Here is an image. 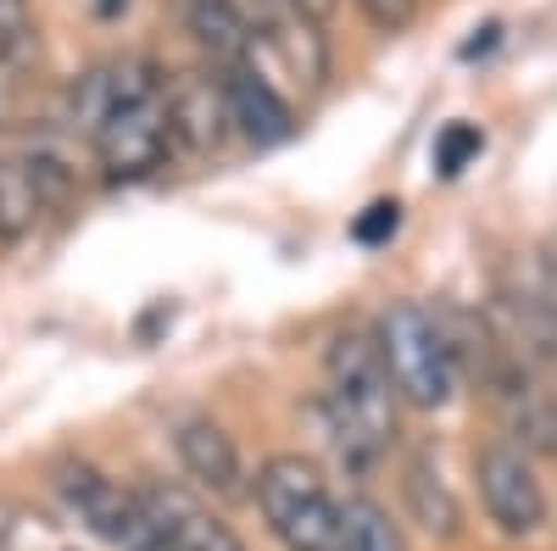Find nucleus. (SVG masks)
<instances>
[{"instance_id":"obj_13","label":"nucleus","mask_w":557,"mask_h":551,"mask_svg":"<svg viewBox=\"0 0 557 551\" xmlns=\"http://www.w3.org/2000/svg\"><path fill=\"white\" fill-rule=\"evenodd\" d=\"M407 508H412L418 524H424V535H435V540L462 535V508H457L451 485L441 479V468L430 463V456H412L407 463Z\"/></svg>"},{"instance_id":"obj_10","label":"nucleus","mask_w":557,"mask_h":551,"mask_svg":"<svg viewBox=\"0 0 557 551\" xmlns=\"http://www.w3.org/2000/svg\"><path fill=\"white\" fill-rule=\"evenodd\" d=\"M173 451H178L184 474H190L207 496H218V501L246 496L240 451H235V440H228V429H223V424L201 418V412H196V418H178V424H173Z\"/></svg>"},{"instance_id":"obj_14","label":"nucleus","mask_w":557,"mask_h":551,"mask_svg":"<svg viewBox=\"0 0 557 551\" xmlns=\"http://www.w3.org/2000/svg\"><path fill=\"white\" fill-rule=\"evenodd\" d=\"M341 551H407L401 524L368 496L341 501Z\"/></svg>"},{"instance_id":"obj_15","label":"nucleus","mask_w":557,"mask_h":551,"mask_svg":"<svg viewBox=\"0 0 557 551\" xmlns=\"http://www.w3.org/2000/svg\"><path fill=\"white\" fill-rule=\"evenodd\" d=\"M34 217H39V196H34V184H28L23 156L0 151V240L17 246L28 228H34Z\"/></svg>"},{"instance_id":"obj_6","label":"nucleus","mask_w":557,"mask_h":551,"mask_svg":"<svg viewBox=\"0 0 557 551\" xmlns=\"http://www.w3.org/2000/svg\"><path fill=\"white\" fill-rule=\"evenodd\" d=\"M480 501H485V518L507 540H530L546 524V490L535 479V463L519 446L480 451Z\"/></svg>"},{"instance_id":"obj_7","label":"nucleus","mask_w":557,"mask_h":551,"mask_svg":"<svg viewBox=\"0 0 557 551\" xmlns=\"http://www.w3.org/2000/svg\"><path fill=\"white\" fill-rule=\"evenodd\" d=\"M162 84H168V78H162V67H157L151 57H117V62L89 67V73H78L73 89H67V128L89 140V134H96L112 112L162 96Z\"/></svg>"},{"instance_id":"obj_16","label":"nucleus","mask_w":557,"mask_h":551,"mask_svg":"<svg viewBox=\"0 0 557 551\" xmlns=\"http://www.w3.org/2000/svg\"><path fill=\"white\" fill-rule=\"evenodd\" d=\"M34 51V12L28 0H0V67H23Z\"/></svg>"},{"instance_id":"obj_1","label":"nucleus","mask_w":557,"mask_h":551,"mask_svg":"<svg viewBox=\"0 0 557 551\" xmlns=\"http://www.w3.org/2000/svg\"><path fill=\"white\" fill-rule=\"evenodd\" d=\"M323 429L341 468L368 474L396 440V390L368 329L346 324L323 351Z\"/></svg>"},{"instance_id":"obj_11","label":"nucleus","mask_w":557,"mask_h":551,"mask_svg":"<svg viewBox=\"0 0 557 551\" xmlns=\"http://www.w3.org/2000/svg\"><path fill=\"white\" fill-rule=\"evenodd\" d=\"M223 96H228V123H235L257 151H268V146H278V140H290V134H296V117H290L285 96H278L273 78L257 62L223 73Z\"/></svg>"},{"instance_id":"obj_4","label":"nucleus","mask_w":557,"mask_h":551,"mask_svg":"<svg viewBox=\"0 0 557 551\" xmlns=\"http://www.w3.org/2000/svg\"><path fill=\"white\" fill-rule=\"evenodd\" d=\"M57 496L67 501V513H73L89 535H101L107 546H117V551H168L162 535L151 529V518L139 513L134 490L112 485L101 468L62 463V468H57Z\"/></svg>"},{"instance_id":"obj_17","label":"nucleus","mask_w":557,"mask_h":551,"mask_svg":"<svg viewBox=\"0 0 557 551\" xmlns=\"http://www.w3.org/2000/svg\"><path fill=\"white\" fill-rule=\"evenodd\" d=\"M480 128L474 123H451V128H441V140H435V167L446 173V178H457L462 167H469L474 156H480Z\"/></svg>"},{"instance_id":"obj_3","label":"nucleus","mask_w":557,"mask_h":551,"mask_svg":"<svg viewBox=\"0 0 557 551\" xmlns=\"http://www.w3.org/2000/svg\"><path fill=\"white\" fill-rule=\"evenodd\" d=\"M257 508L268 535L285 551H341V501L330 496L323 474L296 451H278L257 468Z\"/></svg>"},{"instance_id":"obj_12","label":"nucleus","mask_w":557,"mask_h":551,"mask_svg":"<svg viewBox=\"0 0 557 551\" xmlns=\"http://www.w3.org/2000/svg\"><path fill=\"white\" fill-rule=\"evenodd\" d=\"M184 23H190L196 45L212 57L218 73L251 67V57H257V28H251V17H246L240 0H184Z\"/></svg>"},{"instance_id":"obj_9","label":"nucleus","mask_w":557,"mask_h":551,"mask_svg":"<svg viewBox=\"0 0 557 551\" xmlns=\"http://www.w3.org/2000/svg\"><path fill=\"white\" fill-rule=\"evenodd\" d=\"M168 101V134L178 151L190 156H212L235 123H228V96H223V73H178L162 84Z\"/></svg>"},{"instance_id":"obj_5","label":"nucleus","mask_w":557,"mask_h":551,"mask_svg":"<svg viewBox=\"0 0 557 551\" xmlns=\"http://www.w3.org/2000/svg\"><path fill=\"white\" fill-rule=\"evenodd\" d=\"M89 146L101 156V173L112 184H128V178H146L168 162L173 151V134H168V101L151 96V101H134L123 112H112L96 134H89Z\"/></svg>"},{"instance_id":"obj_20","label":"nucleus","mask_w":557,"mask_h":551,"mask_svg":"<svg viewBox=\"0 0 557 551\" xmlns=\"http://www.w3.org/2000/svg\"><path fill=\"white\" fill-rule=\"evenodd\" d=\"M285 7H296V12H307L312 23H323V17L335 12V0H285Z\"/></svg>"},{"instance_id":"obj_18","label":"nucleus","mask_w":557,"mask_h":551,"mask_svg":"<svg viewBox=\"0 0 557 551\" xmlns=\"http://www.w3.org/2000/svg\"><path fill=\"white\" fill-rule=\"evenodd\" d=\"M396 223H401V206H396V201H374V206L351 223V240H357V246H385V240L396 235Z\"/></svg>"},{"instance_id":"obj_2","label":"nucleus","mask_w":557,"mask_h":551,"mask_svg":"<svg viewBox=\"0 0 557 551\" xmlns=\"http://www.w3.org/2000/svg\"><path fill=\"white\" fill-rule=\"evenodd\" d=\"M380 362L391 374V390L407 396L412 406H446L457 396V351H451V329L446 317L430 312L424 301H396L380 329H374Z\"/></svg>"},{"instance_id":"obj_21","label":"nucleus","mask_w":557,"mask_h":551,"mask_svg":"<svg viewBox=\"0 0 557 551\" xmlns=\"http://www.w3.org/2000/svg\"><path fill=\"white\" fill-rule=\"evenodd\" d=\"M96 7H101V12H117V7H123V0H96Z\"/></svg>"},{"instance_id":"obj_19","label":"nucleus","mask_w":557,"mask_h":551,"mask_svg":"<svg viewBox=\"0 0 557 551\" xmlns=\"http://www.w3.org/2000/svg\"><path fill=\"white\" fill-rule=\"evenodd\" d=\"M357 12L374 23L380 34H401V28H412V17H418V0H357Z\"/></svg>"},{"instance_id":"obj_8","label":"nucleus","mask_w":557,"mask_h":551,"mask_svg":"<svg viewBox=\"0 0 557 551\" xmlns=\"http://www.w3.org/2000/svg\"><path fill=\"white\" fill-rule=\"evenodd\" d=\"M139 513L151 518V529L162 535L168 551H246L240 535L228 529L196 490H184L173 479H146L134 490Z\"/></svg>"}]
</instances>
